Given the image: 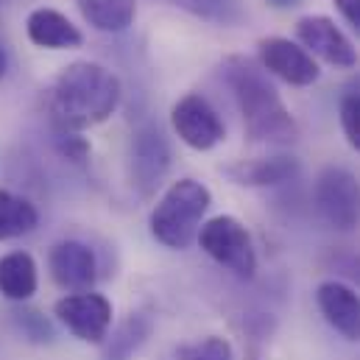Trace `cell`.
I'll list each match as a JSON object with an SVG mask.
<instances>
[{
  "label": "cell",
  "instance_id": "obj_1",
  "mask_svg": "<svg viewBox=\"0 0 360 360\" xmlns=\"http://www.w3.org/2000/svg\"><path fill=\"white\" fill-rule=\"evenodd\" d=\"M120 79L98 65V62H73L68 65L48 95V112L56 131H76L92 129L112 117L120 103Z\"/></svg>",
  "mask_w": 360,
  "mask_h": 360
},
{
  "label": "cell",
  "instance_id": "obj_2",
  "mask_svg": "<svg viewBox=\"0 0 360 360\" xmlns=\"http://www.w3.org/2000/svg\"><path fill=\"white\" fill-rule=\"evenodd\" d=\"M221 73L235 95V103L243 115L246 134L257 143L288 146L299 137V126L279 98L276 87L271 84L266 70L246 59V56H226L221 65Z\"/></svg>",
  "mask_w": 360,
  "mask_h": 360
},
{
  "label": "cell",
  "instance_id": "obj_3",
  "mask_svg": "<svg viewBox=\"0 0 360 360\" xmlns=\"http://www.w3.org/2000/svg\"><path fill=\"white\" fill-rule=\"evenodd\" d=\"M210 204H212V193L207 184L195 179L174 181L151 210L148 226L154 240L174 252L187 249L198 238Z\"/></svg>",
  "mask_w": 360,
  "mask_h": 360
},
{
  "label": "cell",
  "instance_id": "obj_4",
  "mask_svg": "<svg viewBox=\"0 0 360 360\" xmlns=\"http://www.w3.org/2000/svg\"><path fill=\"white\" fill-rule=\"evenodd\" d=\"M198 246L207 257H212L218 266L232 271L240 279H252L257 274V252L252 243V235L243 221L235 215H215L201 224L198 229Z\"/></svg>",
  "mask_w": 360,
  "mask_h": 360
},
{
  "label": "cell",
  "instance_id": "obj_5",
  "mask_svg": "<svg viewBox=\"0 0 360 360\" xmlns=\"http://www.w3.org/2000/svg\"><path fill=\"white\" fill-rule=\"evenodd\" d=\"M313 207L319 218L335 232L360 226V181L347 168H324L313 184Z\"/></svg>",
  "mask_w": 360,
  "mask_h": 360
},
{
  "label": "cell",
  "instance_id": "obj_6",
  "mask_svg": "<svg viewBox=\"0 0 360 360\" xmlns=\"http://www.w3.org/2000/svg\"><path fill=\"white\" fill-rule=\"evenodd\" d=\"M53 316L59 324L79 338L82 344L101 347L103 338L112 330V302L98 293V290H82V293H68L53 304Z\"/></svg>",
  "mask_w": 360,
  "mask_h": 360
},
{
  "label": "cell",
  "instance_id": "obj_7",
  "mask_svg": "<svg viewBox=\"0 0 360 360\" xmlns=\"http://www.w3.org/2000/svg\"><path fill=\"white\" fill-rule=\"evenodd\" d=\"M168 171H171V146H168V137L154 123L140 126L131 134V146H129V174H131V184L140 190V195H151L162 184Z\"/></svg>",
  "mask_w": 360,
  "mask_h": 360
},
{
  "label": "cell",
  "instance_id": "obj_8",
  "mask_svg": "<svg viewBox=\"0 0 360 360\" xmlns=\"http://www.w3.org/2000/svg\"><path fill=\"white\" fill-rule=\"evenodd\" d=\"M171 126L179 134L181 143L190 146L193 151H210L226 137L224 120L218 117L215 106L198 92H187L174 103Z\"/></svg>",
  "mask_w": 360,
  "mask_h": 360
},
{
  "label": "cell",
  "instance_id": "obj_9",
  "mask_svg": "<svg viewBox=\"0 0 360 360\" xmlns=\"http://www.w3.org/2000/svg\"><path fill=\"white\" fill-rule=\"evenodd\" d=\"M296 37L302 42V48L310 56L324 59L333 68H355L358 65V48L352 45V39L335 25V20L324 17V14H307L296 22Z\"/></svg>",
  "mask_w": 360,
  "mask_h": 360
},
{
  "label": "cell",
  "instance_id": "obj_10",
  "mask_svg": "<svg viewBox=\"0 0 360 360\" xmlns=\"http://www.w3.org/2000/svg\"><path fill=\"white\" fill-rule=\"evenodd\" d=\"M257 56H260V68L282 79L290 87H310L321 79V70L316 65V59L296 42L285 39V37H266L257 42Z\"/></svg>",
  "mask_w": 360,
  "mask_h": 360
},
{
  "label": "cell",
  "instance_id": "obj_11",
  "mask_svg": "<svg viewBox=\"0 0 360 360\" xmlns=\"http://www.w3.org/2000/svg\"><path fill=\"white\" fill-rule=\"evenodd\" d=\"M48 271L51 279L68 290V293H82L92 290L98 282V260L87 243L82 240H59L48 252Z\"/></svg>",
  "mask_w": 360,
  "mask_h": 360
},
{
  "label": "cell",
  "instance_id": "obj_12",
  "mask_svg": "<svg viewBox=\"0 0 360 360\" xmlns=\"http://www.w3.org/2000/svg\"><path fill=\"white\" fill-rule=\"evenodd\" d=\"M316 304L324 316V321L347 341H360V293L341 282L327 279L316 288Z\"/></svg>",
  "mask_w": 360,
  "mask_h": 360
},
{
  "label": "cell",
  "instance_id": "obj_13",
  "mask_svg": "<svg viewBox=\"0 0 360 360\" xmlns=\"http://www.w3.org/2000/svg\"><path fill=\"white\" fill-rule=\"evenodd\" d=\"M25 34L37 48L45 51H73L84 45V34L56 8H34L25 20Z\"/></svg>",
  "mask_w": 360,
  "mask_h": 360
},
{
  "label": "cell",
  "instance_id": "obj_14",
  "mask_svg": "<svg viewBox=\"0 0 360 360\" xmlns=\"http://www.w3.org/2000/svg\"><path fill=\"white\" fill-rule=\"evenodd\" d=\"M154 333V316L146 310L123 316L101 344V360H134Z\"/></svg>",
  "mask_w": 360,
  "mask_h": 360
},
{
  "label": "cell",
  "instance_id": "obj_15",
  "mask_svg": "<svg viewBox=\"0 0 360 360\" xmlns=\"http://www.w3.org/2000/svg\"><path fill=\"white\" fill-rule=\"evenodd\" d=\"M224 174L240 187H276V184H285L299 174V160L288 157V154L240 160V162L224 168Z\"/></svg>",
  "mask_w": 360,
  "mask_h": 360
},
{
  "label": "cell",
  "instance_id": "obj_16",
  "mask_svg": "<svg viewBox=\"0 0 360 360\" xmlns=\"http://www.w3.org/2000/svg\"><path fill=\"white\" fill-rule=\"evenodd\" d=\"M39 288V269L28 252H8L0 257V296L22 304Z\"/></svg>",
  "mask_w": 360,
  "mask_h": 360
},
{
  "label": "cell",
  "instance_id": "obj_17",
  "mask_svg": "<svg viewBox=\"0 0 360 360\" xmlns=\"http://www.w3.org/2000/svg\"><path fill=\"white\" fill-rule=\"evenodd\" d=\"M76 8L101 34H123L137 17V0H76Z\"/></svg>",
  "mask_w": 360,
  "mask_h": 360
},
{
  "label": "cell",
  "instance_id": "obj_18",
  "mask_svg": "<svg viewBox=\"0 0 360 360\" xmlns=\"http://www.w3.org/2000/svg\"><path fill=\"white\" fill-rule=\"evenodd\" d=\"M37 224H39L37 207L28 198L0 187V243L31 235Z\"/></svg>",
  "mask_w": 360,
  "mask_h": 360
},
{
  "label": "cell",
  "instance_id": "obj_19",
  "mask_svg": "<svg viewBox=\"0 0 360 360\" xmlns=\"http://www.w3.org/2000/svg\"><path fill=\"white\" fill-rule=\"evenodd\" d=\"M171 360H235V349L226 338L221 335H207V338H198L193 344H184L179 347Z\"/></svg>",
  "mask_w": 360,
  "mask_h": 360
},
{
  "label": "cell",
  "instance_id": "obj_20",
  "mask_svg": "<svg viewBox=\"0 0 360 360\" xmlns=\"http://www.w3.org/2000/svg\"><path fill=\"white\" fill-rule=\"evenodd\" d=\"M11 321H14V327L22 333V338L31 341V344H51V341L56 338L53 324H51L39 310L20 307V310L11 313Z\"/></svg>",
  "mask_w": 360,
  "mask_h": 360
},
{
  "label": "cell",
  "instance_id": "obj_21",
  "mask_svg": "<svg viewBox=\"0 0 360 360\" xmlns=\"http://www.w3.org/2000/svg\"><path fill=\"white\" fill-rule=\"evenodd\" d=\"M53 143H56V151L65 160L76 162V165H84L90 160V143L82 134H76V131H56V140Z\"/></svg>",
  "mask_w": 360,
  "mask_h": 360
},
{
  "label": "cell",
  "instance_id": "obj_22",
  "mask_svg": "<svg viewBox=\"0 0 360 360\" xmlns=\"http://www.w3.org/2000/svg\"><path fill=\"white\" fill-rule=\"evenodd\" d=\"M341 129L347 134V143L360 151V95H347L341 101Z\"/></svg>",
  "mask_w": 360,
  "mask_h": 360
},
{
  "label": "cell",
  "instance_id": "obj_23",
  "mask_svg": "<svg viewBox=\"0 0 360 360\" xmlns=\"http://www.w3.org/2000/svg\"><path fill=\"white\" fill-rule=\"evenodd\" d=\"M333 3L344 14V20L349 22V28L360 37V0H333Z\"/></svg>",
  "mask_w": 360,
  "mask_h": 360
},
{
  "label": "cell",
  "instance_id": "obj_24",
  "mask_svg": "<svg viewBox=\"0 0 360 360\" xmlns=\"http://www.w3.org/2000/svg\"><path fill=\"white\" fill-rule=\"evenodd\" d=\"M176 3H181L184 8H190V11H195V14H204V17H212V14H215L212 8L226 6L224 0H176Z\"/></svg>",
  "mask_w": 360,
  "mask_h": 360
},
{
  "label": "cell",
  "instance_id": "obj_25",
  "mask_svg": "<svg viewBox=\"0 0 360 360\" xmlns=\"http://www.w3.org/2000/svg\"><path fill=\"white\" fill-rule=\"evenodd\" d=\"M335 266L344 271L349 279H358V285H360V255H358V257H355V255L341 257V260H335Z\"/></svg>",
  "mask_w": 360,
  "mask_h": 360
},
{
  "label": "cell",
  "instance_id": "obj_26",
  "mask_svg": "<svg viewBox=\"0 0 360 360\" xmlns=\"http://www.w3.org/2000/svg\"><path fill=\"white\" fill-rule=\"evenodd\" d=\"M6 70H8V53H6V48L0 45V82L6 79Z\"/></svg>",
  "mask_w": 360,
  "mask_h": 360
},
{
  "label": "cell",
  "instance_id": "obj_27",
  "mask_svg": "<svg viewBox=\"0 0 360 360\" xmlns=\"http://www.w3.org/2000/svg\"><path fill=\"white\" fill-rule=\"evenodd\" d=\"M302 0H269V6L274 8H293V6H299Z\"/></svg>",
  "mask_w": 360,
  "mask_h": 360
}]
</instances>
